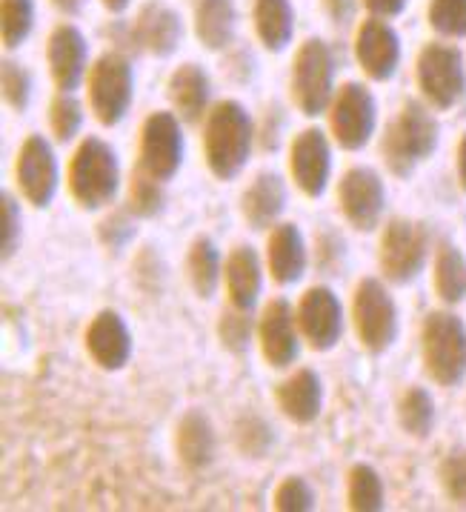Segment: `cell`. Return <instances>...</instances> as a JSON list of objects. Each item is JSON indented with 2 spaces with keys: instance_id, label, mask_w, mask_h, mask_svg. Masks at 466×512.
<instances>
[{
  "instance_id": "cell-1",
  "label": "cell",
  "mask_w": 466,
  "mask_h": 512,
  "mask_svg": "<svg viewBox=\"0 0 466 512\" xmlns=\"http://www.w3.org/2000/svg\"><path fill=\"white\" fill-rule=\"evenodd\" d=\"M255 144V126L244 106L238 101H221L209 115L203 126V152L206 166L215 178L232 181L252 155Z\"/></svg>"
},
{
  "instance_id": "cell-30",
  "label": "cell",
  "mask_w": 466,
  "mask_h": 512,
  "mask_svg": "<svg viewBox=\"0 0 466 512\" xmlns=\"http://www.w3.org/2000/svg\"><path fill=\"white\" fill-rule=\"evenodd\" d=\"M435 292L444 304H461L466 298V258L461 249L444 244L435 258Z\"/></svg>"
},
{
  "instance_id": "cell-26",
  "label": "cell",
  "mask_w": 466,
  "mask_h": 512,
  "mask_svg": "<svg viewBox=\"0 0 466 512\" xmlns=\"http://www.w3.org/2000/svg\"><path fill=\"white\" fill-rule=\"evenodd\" d=\"M175 450L189 470H203L215 458V430L203 412H186L178 424Z\"/></svg>"
},
{
  "instance_id": "cell-11",
  "label": "cell",
  "mask_w": 466,
  "mask_h": 512,
  "mask_svg": "<svg viewBox=\"0 0 466 512\" xmlns=\"http://www.w3.org/2000/svg\"><path fill=\"white\" fill-rule=\"evenodd\" d=\"M181 118L172 112H152L141 129V166L161 184L172 181L183 166Z\"/></svg>"
},
{
  "instance_id": "cell-27",
  "label": "cell",
  "mask_w": 466,
  "mask_h": 512,
  "mask_svg": "<svg viewBox=\"0 0 466 512\" xmlns=\"http://www.w3.org/2000/svg\"><path fill=\"white\" fill-rule=\"evenodd\" d=\"M195 32L206 49H223L235 35V3L232 0H201L195 12Z\"/></svg>"
},
{
  "instance_id": "cell-2",
  "label": "cell",
  "mask_w": 466,
  "mask_h": 512,
  "mask_svg": "<svg viewBox=\"0 0 466 512\" xmlns=\"http://www.w3.org/2000/svg\"><path fill=\"white\" fill-rule=\"evenodd\" d=\"M438 146V121L424 103L406 101L395 121L386 126L381 155L392 175L406 178L415 172V166L424 164Z\"/></svg>"
},
{
  "instance_id": "cell-3",
  "label": "cell",
  "mask_w": 466,
  "mask_h": 512,
  "mask_svg": "<svg viewBox=\"0 0 466 512\" xmlns=\"http://www.w3.org/2000/svg\"><path fill=\"white\" fill-rule=\"evenodd\" d=\"M121 189V164L115 149L101 138H83L69 164V192L83 209H103Z\"/></svg>"
},
{
  "instance_id": "cell-24",
  "label": "cell",
  "mask_w": 466,
  "mask_h": 512,
  "mask_svg": "<svg viewBox=\"0 0 466 512\" xmlns=\"http://www.w3.org/2000/svg\"><path fill=\"white\" fill-rule=\"evenodd\" d=\"M286 206V186L281 181L278 172H261L249 189L244 192V204H241V212H244L246 224L252 229H269L281 218Z\"/></svg>"
},
{
  "instance_id": "cell-47",
  "label": "cell",
  "mask_w": 466,
  "mask_h": 512,
  "mask_svg": "<svg viewBox=\"0 0 466 512\" xmlns=\"http://www.w3.org/2000/svg\"><path fill=\"white\" fill-rule=\"evenodd\" d=\"M61 12H66V15H75L78 9L83 6V0H52Z\"/></svg>"
},
{
  "instance_id": "cell-31",
  "label": "cell",
  "mask_w": 466,
  "mask_h": 512,
  "mask_svg": "<svg viewBox=\"0 0 466 512\" xmlns=\"http://www.w3.org/2000/svg\"><path fill=\"white\" fill-rule=\"evenodd\" d=\"M384 478L369 464H355L349 470V507L358 512L384 510Z\"/></svg>"
},
{
  "instance_id": "cell-44",
  "label": "cell",
  "mask_w": 466,
  "mask_h": 512,
  "mask_svg": "<svg viewBox=\"0 0 466 512\" xmlns=\"http://www.w3.org/2000/svg\"><path fill=\"white\" fill-rule=\"evenodd\" d=\"M364 6L378 18H395L404 12L406 0H364Z\"/></svg>"
},
{
  "instance_id": "cell-21",
  "label": "cell",
  "mask_w": 466,
  "mask_h": 512,
  "mask_svg": "<svg viewBox=\"0 0 466 512\" xmlns=\"http://www.w3.org/2000/svg\"><path fill=\"white\" fill-rule=\"evenodd\" d=\"M278 407L295 424H312L324 410V384L315 369H298L275 390Z\"/></svg>"
},
{
  "instance_id": "cell-39",
  "label": "cell",
  "mask_w": 466,
  "mask_h": 512,
  "mask_svg": "<svg viewBox=\"0 0 466 512\" xmlns=\"http://www.w3.org/2000/svg\"><path fill=\"white\" fill-rule=\"evenodd\" d=\"M275 507L281 512H309L315 510V492L306 484L304 478L289 475L281 481V487L275 490Z\"/></svg>"
},
{
  "instance_id": "cell-33",
  "label": "cell",
  "mask_w": 466,
  "mask_h": 512,
  "mask_svg": "<svg viewBox=\"0 0 466 512\" xmlns=\"http://www.w3.org/2000/svg\"><path fill=\"white\" fill-rule=\"evenodd\" d=\"M129 209L141 218H152L163 209V184L158 178H152L141 164L132 172V184H129Z\"/></svg>"
},
{
  "instance_id": "cell-36",
  "label": "cell",
  "mask_w": 466,
  "mask_h": 512,
  "mask_svg": "<svg viewBox=\"0 0 466 512\" xmlns=\"http://www.w3.org/2000/svg\"><path fill=\"white\" fill-rule=\"evenodd\" d=\"M218 335H221V344L229 352L244 355L249 344H252V321H249V312L229 304V309L223 312L221 321H218Z\"/></svg>"
},
{
  "instance_id": "cell-41",
  "label": "cell",
  "mask_w": 466,
  "mask_h": 512,
  "mask_svg": "<svg viewBox=\"0 0 466 512\" xmlns=\"http://www.w3.org/2000/svg\"><path fill=\"white\" fill-rule=\"evenodd\" d=\"M3 98H6V103L15 112H23L29 106V98H32V78H29V72L23 66H18V63H3Z\"/></svg>"
},
{
  "instance_id": "cell-34",
  "label": "cell",
  "mask_w": 466,
  "mask_h": 512,
  "mask_svg": "<svg viewBox=\"0 0 466 512\" xmlns=\"http://www.w3.org/2000/svg\"><path fill=\"white\" fill-rule=\"evenodd\" d=\"M49 123H52V132L58 141H72L78 132H81L83 123V106L78 103V98L72 92H61L55 101H52V109H49Z\"/></svg>"
},
{
  "instance_id": "cell-45",
  "label": "cell",
  "mask_w": 466,
  "mask_h": 512,
  "mask_svg": "<svg viewBox=\"0 0 466 512\" xmlns=\"http://www.w3.org/2000/svg\"><path fill=\"white\" fill-rule=\"evenodd\" d=\"M458 181H461L466 192V135L461 138V146H458Z\"/></svg>"
},
{
  "instance_id": "cell-5",
  "label": "cell",
  "mask_w": 466,
  "mask_h": 512,
  "mask_svg": "<svg viewBox=\"0 0 466 512\" xmlns=\"http://www.w3.org/2000/svg\"><path fill=\"white\" fill-rule=\"evenodd\" d=\"M352 321L366 352L381 355L398 338V309L378 278H364L352 295Z\"/></svg>"
},
{
  "instance_id": "cell-16",
  "label": "cell",
  "mask_w": 466,
  "mask_h": 512,
  "mask_svg": "<svg viewBox=\"0 0 466 512\" xmlns=\"http://www.w3.org/2000/svg\"><path fill=\"white\" fill-rule=\"evenodd\" d=\"M289 172L306 198H321L332 175V149L321 129H304L289 149Z\"/></svg>"
},
{
  "instance_id": "cell-6",
  "label": "cell",
  "mask_w": 466,
  "mask_h": 512,
  "mask_svg": "<svg viewBox=\"0 0 466 512\" xmlns=\"http://www.w3.org/2000/svg\"><path fill=\"white\" fill-rule=\"evenodd\" d=\"M335 63L324 41H306L292 63V101L306 118L324 115L332 103Z\"/></svg>"
},
{
  "instance_id": "cell-25",
  "label": "cell",
  "mask_w": 466,
  "mask_h": 512,
  "mask_svg": "<svg viewBox=\"0 0 466 512\" xmlns=\"http://www.w3.org/2000/svg\"><path fill=\"white\" fill-rule=\"evenodd\" d=\"M135 35H138V43L146 46L149 52L155 55H172L178 49V43L183 38V23L178 18V12H172L169 6L163 3H149L143 6V12L138 15V23H135Z\"/></svg>"
},
{
  "instance_id": "cell-18",
  "label": "cell",
  "mask_w": 466,
  "mask_h": 512,
  "mask_svg": "<svg viewBox=\"0 0 466 512\" xmlns=\"http://www.w3.org/2000/svg\"><path fill=\"white\" fill-rule=\"evenodd\" d=\"M86 349L101 369L118 372L132 355V332L118 312L103 309L86 329Z\"/></svg>"
},
{
  "instance_id": "cell-42",
  "label": "cell",
  "mask_w": 466,
  "mask_h": 512,
  "mask_svg": "<svg viewBox=\"0 0 466 512\" xmlns=\"http://www.w3.org/2000/svg\"><path fill=\"white\" fill-rule=\"evenodd\" d=\"M441 484L449 501L466 507V450L452 452L441 464Z\"/></svg>"
},
{
  "instance_id": "cell-37",
  "label": "cell",
  "mask_w": 466,
  "mask_h": 512,
  "mask_svg": "<svg viewBox=\"0 0 466 512\" xmlns=\"http://www.w3.org/2000/svg\"><path fill=\"white\" fill-rule=\"evenodd\" d=\"M235 438H238L241 452L252 455V458L266 455V452L272 450V444H275L272 427L266 424L264 418H258V415H246V418H241L238 427H235Z\"/></svg>"
},
{
  "instance_id": "cell-10",
  "label": "cell",
  "mask_w": 466,
  "mask_h": 512,
  "mask_svg": "<svg viewBox=\"0 0 466 512\" xmlns=\"http://www.w3.org/2000/svg\"><path fill=\"white\" fill-rule=\"evenodd\" d=\"M418 83H421L424 98L435 109H452L466 92V69L461 52L446 43H429L418 58Z\"/></svg>"
},
{
  "instance_id": "cell-35",
  "label": "cell",
  "mask_w": 466,
  "mask_h": 512,
  "mask_svg": "<svg viewBox=\"0 0 466 512\" xmlns=\"http://www.w3.org/2000/svg\"><path fill=\"white\" fill-rule=\"evenodd\" d=\"M35 21V6L32 0H3V43L9 49L21 46Z\"/></svg>"
},
{
  "instance_id": "cell-23",
  "label": "cell",
  "mask_w": 466,
  "mask_h": 512,
  "mask_svg": "<svg viewBox=\"0 0 466 512\" xmlns=\"http://www.w3.org/2000/svg\"><path fill=\"white\" fill-rule=\"evenodd\" d=\"M209 95L212 86L201 66L195 63H183L172 72L169 78V101L175 106V115L186 123H198L206 118L209 112Z\"/></svg>"
},
{
  "instance_id": "cell-28",
  "label": "cell",
  "mask_w": 466,
  "mask_h": 512,
  "mask_svg": "<svg viewBox=\"0 0 466 512\" xmlns=\"http://www.w3.org/2000/svg\"><path fill=\"white\" fill-rule=\"evenodd\" d=\"M255 26L258 35L272 52H284L295 32V12L289 0H258L255 3Z\"/></svg>"
},
{
  "instance_id": "cell-40",
  "label": "cell",
  "mask_w": 466,
  "mask_h": 512,
  "mask_svg": "<svg viewBox=\"0 0 466 512\" xmlns=\"http://www.w3.org/2000/svg\"><path fill=\"white\" fill-rule=\"evenodd\" d=\"M0 221H3L0 249H3V261H9L21 244V209H18V201L12 192H3V198H0Z\"/></svg>"
},
{
  "instance_id": "cell-7",
  "label": "cell",
  "mask_w": 466,
  "mask_h": 512,
  "mask_svg": "<svg viewBox=\"0 0 466 512\" xmlns=\"http://www.w3.org/2000/svg\"><path fill=\"white\" fill-rule=\"evenodd\" d=\"M429 255V232L424 224L395 218L389 221L381 238V252H378V264L389 284H412L426 264Z\"/></svg>"
},
{
  "instance_id": "cell-32",
  "label": "cell",
  "mask_w": 466,
  "mask_h": 512,
  "mask_svg": "<svg viewBox=\"0 0 466 512\" xmlns=\"http://www.w3.org/2000/svg\"><path fill=\"white\" fill-rule=\"evenodd\" d=\"M398 421L412 438H426L435 427V401L421 387H409L398 401Z\"/></svg>"
},
{
  "instance_id": "cell-22",
  "label": "cell",
  "mask_w": 466,
  "mask_h": 512,
  "mask_svg": "<svg viewBox=\"0 0 466 512\" xmlns=\"http://www.w3.org/2000/svg\"><path fill=\"white\" fill-rule=\"evenodd\" d=\"M223 278H226L229 304L252 312V307L261 298V287H264V269H261L258 252L252 246H235L232 255L226 258Z\"/></svg>"
},
{
  "instance_id": "cell-20",
  "label": "cell",
  "mask_w": 466,
  "mask_h": 512,
  "mask_svg": "<svg viewBox=\"0 0 466 512\" xmlns=\"http://www.w3.org/2000/svg\"><path fill=\"white\" fill-rule=\"evenodd\" d=\"M266 267L275 284L289 287L298 284L306 272V244L295 224H278L269 232L266 244Z\"/></svg>"
},
{
  "instance_id": "cell-15",
  "label": "cell",
  "mask_w": 466,
  "mask_h": 512,
  "mask_svg": "<svg viewBox=\"0 0 466 512\" xmlns=\"http://www.w3.org/2000/svg\"><path fill=\"white\" fill-rule=\"evenodd\" d=\"M258 344L266 364L275 369L289 367L301 352V327H298V309L289 301L278 298L269 301L261 321H258Z\"/></svg>"
},
{
  "instance_id": "cell-8",
  "label": "cell",
  "mask_w": 466,
  "mask_h": 512,
  "mask_svg": "<svg viewBox=\"0 0 466 512\" xmlns=\"http://www.w3.org/2000/svg\"><path fill=\"white\" fill-rule=\"evenodd\" d=\"M135 95V75L129 61L109 52L89 72V106L103 126H118L126 118Z\"/></svg>"
},
{
  "instance_id": "cell-13",
  "label": "cell",
  "mask_w": 466,
  "mask_h": 512,
  "mask_svg": "<svg viewBox=\"0 0 466 512\" xmlns=\"http://www.w3.org/2000/svg\"><path fill=\"white\" fill-rule=\"evenodd\" d=\"M15 181L21 195L32 206H49L58 192V158L52 144L41 135H29L23 141L15 161Z\"/></svg>"
},
{
  "instance_id": "cell-43",
  "label": "cell",
  "mask_w": 466,
  "mask_h": 512,
  "mask_svg": "<svg viewBox=\"0 0 466 512\" xmlns=\"http://www.w3.org/2000/svg\"><path fill=\"white\" fill-rule=\"evenodd\" d=\"M135 235V226H132V221L123 215V212H118V215H112L109 221H103L101 224V238H103V244H109V246H123L129 238Z\"/></svg>"
},
{
  "instance_id": "cell-29",
  "label": "cell",
  "mask_w": 466,
  "mask_h": 512,
  "mask_svg": "<svg viewBox=\"0 0 466 512\" xmlns=\"http://www.w3.org/2000/svg\"><path fill=\"white\" fill-rule=\"evenodd\" d=\"M189 281L203 301H209L221 284V255H218V246L206 235L195 238L189 249Z\"/></svg>"
},
{
  "instance_id": "cell-46",
  "label": "cell",
  "mask_w": 466,
  "mask_h": 512,
  "mask_svg": "<svg viewBox=\"0 0 466 512\" xmlns=\"http://www.w3.org/2000/svg\"><path fill=\"white\" fill-rule=\"evenodd\" d=\"M326 6H329V12L335 15V18H344L346 12H349V0H324Z\"/></svg>"
},
{
  "instance_id": "cell-9",
  "label": "cell",
  "mask_w": 466,
  "mask_h": 512,
  "mask_svg": "<svg viewBox=\"0 0 466 512\" xmlns=\"http://www.w3.org/2000/svg\"><path fill=\"white\" fill-rule=\"evenodd\" d=\"M375 126H378V109L372 92L361 83H344L329 103V129L335 141L349 152H358L372 141Z\"/></svg>"
},
{
  "instance_id": "cell-38",
  "label": "cell",
  "mask_w": 466,
  "mask_h": 512,
  "mask_svg": "<svg viewBox=\"0 0 466 512\" xmlns=\"http://www.w3.org/2000/svg\"><path fill=\"white\" fill-rule=\"evenodd\" d=\"M429 23L441 35L464 38L466 35V0H432Z\"/></svg>"
},
{
  "instance_id": "cell-12",
  "label": "cell",
  "mask_w": 466,
  "mask_h": 512,
  "mask_svg": "<svg viewBox=\"0 0 466 512\" xmlns=\"http://www.w3.org/2000/svg\"><path fill=\"white\" fill-rule=\"evenodd\" d=\"M338 204L349 224L372 232L381 224L386 209V189L381 175L369 166H352L338 184Z\"/></svg>"
},
{
  "instance_id": "cell-4",
  "label": "cell",
  "mask_w": 466,
  "mask_h": 512,
  "mask_svg": "<svg viewBox=\"0 0 466 512\" xmlns=\"http://www.w3.org/2000/svg\"><path fill=\"white\" fill-rule=\"evenodd\" d=\"M421 352L429 378L455 387L466 375V327L452 312H429L421 329Z\"/></svg>"
},
{
  "instance_id": "cell-17",
  "label": "cell",
  "mask_w": 466,
  "mask_h": 512,
  "mask_svg": "<svg viewBox=\"0 0 466 512\" xmlns=\"http://www.w3.org/2000/svg\"><path fill=\"white\" fill-rule=\"evenodd\" d=\"M355 58L372 81H389L401 61V43L392 26L381 18H372L358 29Z\"/></svg>"
},
{
  "instance_id": "cell-48",
  "label": "cell",
  "mask_w": 466,
  "mask_h": 512,
  "mask_svg": "<svg viewBox=\"0 0 466 512\" xmlns=\"http://www.w3.org/2000/svg\"><path fill=\"white\" fill-rule=\"evenodd\" d=\"M103 6H106L109 12H123V9L129 6V0H103Z\"/></svg>"
},
{
  "instance_id": "cell-19",
  "label": "cell",
  "mask_w": 466,
  "mask_h": 512,
  "mask_svg": "<svg viewBox=\"0 0 466 512\" xmlns=\"http://www.w3.org/2000/svg\"><path fill=\"white\" fill-rule=\"evenodd\" d=\"M46 55H49V69H52V78L58 83V89L75 92L81 86L83 75H86V58H89L81 29H75L69 23L58 26L49 38Z\"/></svg>"
},
{
  "instance_id": "cell-14",
  "label": "cell",
  "mask_w": 466,
  "mask_h": 512,
  "mask_svg": "<svg viewBox=\"0 0 466 512\" xmlns=\"http://www.w3.org/2000/svg\"><path fill=\"white\" fill-rule=\"evenodd\" d=\"M298 327L315 352H329L344 335V307L329 287L306 289L298 304Z\"/></svg>"
}]
</instances>
